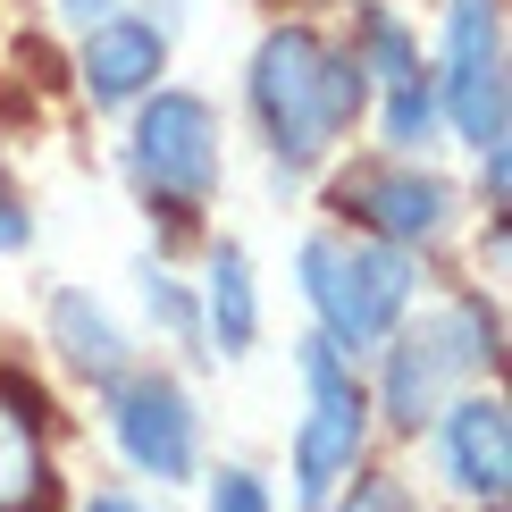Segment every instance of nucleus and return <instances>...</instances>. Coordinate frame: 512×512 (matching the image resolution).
Here are the masks:
<instances>
[{
    "instance_id": "f257e3e1",
    "label": "nucleus",
    "mask_w": 512,
    "mask_h": 512,
    "mask_svg": "<svg viewBox=\"0 0 512 512\" xmlns=\"http://www.w3.org/2000/svg\"><path fill=\"white\" fill-rule=\"evenodd\" d=\"M361 110V59L336 51L311 26H277L252 51V118L269 135L277 177H303L311 160H328V143L353 126Z\"/></svg>"
},
{
    "instance_id": "f03ea898",
    "label": "nucleus",
    "mask_w": 512,
    "mask_h": 512,
    "mask_svg": "<svg viewBox=\"0 0 512 512\" xmlns=\"http://www.w3.org/2000/svg\"><path fill=\"white\" fill-rule=\"evenodd\" d=\"M303 294H311V311H319L336 353H370L395 336L403 303H412V261H403V244L311 236L303 244Z\"/></svg>"
},
{
    "instance_id": "7ed1b4c3",
    "label": "nucleus",
    "mask_w": 512,
    "mask_h": 512,
    "mask_svg": "<svg viewBox=\"0 0 512 512\" xmlns=\"http://www.w3.org/2000/svg\"><path fill=\"white\" fill-rule=\"evenodd\" d=\"M487 361H496V319H487L479 303H437L420 328H403L395 353H387V412H395V429L437 420L445 395H454L462 378H479Z\"/></svg>"
},
{
    "instance_id": "20e7f679",
    "label": "nucleus",
    "mask_w": 512,
    "mask_h": 512,
    "mask_svg": "<svg viewBox=\"0 0 512 512\" xmlns=\"http://www.w3.org/2000/svg\"><path fill=\"white\" fill-rule=\"evenodd\" d=\"M126 160H135V185L168 210V219L202 210L210 194H219V118H210V101L152 93V101H143V118H135Z\"/></svg>"
},
{
    "instance_id": "39448f33",
    "label": "nucleus",
    "mask_w": 512,
    "mask_h": 512,
    "mask_svg": "<svg viewBox=\"0 0 512 512\" xmlns=\"http://www.w3.org/2000/svg\"><path fill=\"white\" fill-rule=\"evenodd\" d=\"M303 395H311V412H303V429H294V504L319 512L336 496V479H353V462H361V429H370L361 412H370V403H361L345 353H336L328 336L303 345Z\"/></svg>"
},
{
    "instance_id": "423d86ee",
    "label": "nucleus",
    "mask_w": 512,
    "mask_h": 512,
    "mask_svg": "<svg viewBox=\"0 0 512 512\" xmlns=\"http://www.w3.org/2000/svg\"><path fill=\"white\" fill-rule=\"evenodd\" d=\"M437 101L454 110L462 143L504 152V0H454V9H445Z\"/></svg>"
},
{
    "instance_id": "0eeeda50",
    "label": "nucleus",
    "mask_w": 512,
    "mask_h": 512,
    "mask_svg": "<svg viewBox=\"0 0 512 512\" xmlns=\"http://www.w3.org/2000/svg\"><path fill=\"white\" fill-rule=\"evenodd\" d=\"M110 429L152 479H194V403L177 378H110Z\"/></svg>"
},
{
    "instance_id": "6e6552de",
    "label": "nucleus",
    "mask_w": 512,
    "mask_h": 512,
    "mask_svg": "<svg viewBox=\"0 0 512 512\" xmlns=\"http://www.w3.org/2000/svg\"><path fill=\"white\" fill-rule=\"evenodd\" d=\"M345 210L378 227V244H429L445 236V219H454V194H445L437 177H420L412 160H387V168H361L345 185Z\"/></svg>"
},
{
    "instance_id": "1a4fd4ad",
    "label": "nucleus",
    "mask_w": 512,
    "mask_h": 512,
    "mask_svg": "<svg viewBox=\"0 0 512 512\" xmlns=\"http://www.w3.org/2000/svg\"><path fill=\"white\" fill-rule=\"evenodd\" d=\"M445 471H454L462 496H504L512 479V412L496 395H454L445 403Z\"/></svg>"
},
{
    "instance_id": "9d476101",
    "label": "nucleus",
    "mask_w": 512,
    "mask_h": 512,
    "mask_svg": "<svg viewBox=\"0 0 512 512\" xmlns=\"http://www.w3.org/2000/svg\"><path fill=\"white\" fill-rule=\"evenodd\" d=\"M160 59H168L160 26H143V17H101V26L84 34V93H93L101 110H118V101L152 93Z\"/></svg>"
},
{
    "instance_id": "9b49d317",
    "label": "nucleus",
    "mask_w": 512,
    "mask_h": 512,
    "mask_svg": "<svg viewBox=\"0 0 512 512\" xmlns=\"http://www.w3.org/2000/svg\"><path fill=\"white\" fill-rule=\"evenodd\" d=\"M0 512H51V454L26 387L0 378Z\"/></svg>"
},
{
    "instance_id": "f8f14e48",
    "label": "nucleus",
    "mask_w": 512,
    "mask_h": 512,
    "mask_svg": "<svg viewBox=\"0 0 512 512\" xmlns=\"http://www.w3.org/2000/svg\"><path fill=\"white\" fill-rule=\"evenodd\" d=\"M51 336H59V353L76 361L84 378H126V336L110 328V311L93 303V294H51Z\"/></svg>"
},
{
    "instance_id": "ddd939ff",
    "label": "nucleus",
    "mask_w": 512,
    "mask_h": 512,
    "mask_svg": "<svg viewBox=\"0 0 512 512\" xmlns=\"http://www.w3.org/2000/svg\"><path fill=\"white\" fill-rule=\"evenodd\" d=\"M210 336H219V353H252V336H261V294H252V261L236 244L210 252Z\"/></svg>"
},
{
    "instance_id": "4468645a",
    "label": "nucleus",
    "mask_w": 512,
    "mask_h": 512,
    "mask_svg": "<svg viewBox=\"0 0 512 512\" xmlns=\"http://www.w3.org/2000/svg\"><path fill=\"white\" fill-rule=\"evenodd\" d=\"M378 93H387V143H395V152H420L429 126H437V76L412 68L403 84H378Z\"/></svg>"
},
{
    "instance_id": "2eb2a0df",
    "label": "nucleus",
    "mask_w": 512,
    "mask_h": 512,
    "mask_svg": "<svg viewBox=\"0 0 512 512\" xmlns=\"http://www.w3.org/2000/svg\"><path fill=\"white\" fill-rule=\"evenodd\" d=\"M143 303H152V319H160L168 336H177V345H194V336H202V319H194V303H185V294L168 286L160 269H143Z\"/></svg>"
},
{
    "instance_id": "dca6fc26",
    "label": "nucleus",
    "mask_w": 512,
    "mask_h": 512,
    "mask_svg": "<svg viewBox=\"0 0 512 512\" xmlns=\"http://www.w3.org/2000/svg\"><path fill=\"white\" fill-rule=\"evenodd\" d=\"M202 512H269V487L244 471V462H227L219 479H210V504Z\"/></svg>"
},
{
    "instance_id": "f3484780",
    "label": "nucleus",
    "mask_w": 512,
    "mask_h": 512,
    "mask_svg": "<svg viewBox=\"0 0 512 512\" xmlns=\"http://www.w3.org/2000/svg\"><path fill=\"white\" fill-rule=\"evenodd\" d=\"M345 512H412V496H403L395 479H370V487H353V504Z\"/></svg>"
},
{
    "instance_id": "a211bd4d",
    "label": "nucleus",
    "mask_w": 512,
    "mask_h": 512,
    "mask_svg": "<svg viewBox=\"0 0 512 512\" xmlns=\"http://www.w3.org/2000/svg\"><path fill=\"white\" fill-rule=\"evenodd\" d=\"M26 236H34V219L17 210V194H9V185H0V252H17Z\"/></svg>"
},
{
    "instance_id": "6ab92c4d",
    "label": "nucleus",
    "mask_w": 512,
    "mask_h": 512,
    "mask_svg": "<svg viewBox=\"0 0 512 512\" xmlns=\"http://www.w3.org/2000/svg\"><path fill=\"white\" fill-rule=\"evenodd\" d=\"M59 9H68L76 26H101V17H118V0H59Z\"/></svg>"
},
{
    "instance_id": "aec40b11",
    "label": "nucleus",
    "mask_w": 512,
    "mask_h": 512,
    "mask_svg": "<svg viewBox=\"0 0 512 512\" xmlns=\"http://www.w3.org/2000/svg\"><path fill=\"white\" fill-rule=\"evenodd\" d=\"M84 512H143V504H126V496H93Z\"/></svg>"
}]
</instances>
